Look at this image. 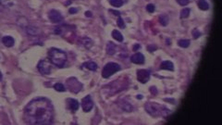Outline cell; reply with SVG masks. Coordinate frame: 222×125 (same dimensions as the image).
Segmentation results:
<instances>
[{
    "label": "cell",
    "mask_w": 222,
    "mask_h": 125,
    "mask_svg": "<svg viewBox=\"0 0 222 125\" xmlns=\"http://www.w3.org/2000/svg\"><path fill=\"white\" fill-rule=\"evenodd\" d=\"M24 118L29 124H51L54 118L51 102L44 97L32 100L25 108Z\"/></svg>",
    "instance_id": "6da1fadb"
},
{
    "label": "cell",
    "mask_w": 222,
    "mask_h": 125,
    "mask_svg": "<svg viewBox=\"0 0 222 125\" xmlns=\"http://www.w3.org/2000/svg\"><path fill=\"white\" fill-rule=\"evenodd\" d=\"M48 57L52 64L58 68H62L67 61V55L64 51L58 48H51L48 51Z\"/></svg>",
    "instance_id": "7a4b0ae2"
},
{
    "label": "cell",
    "mask_w": 222,
    "mask_h": 125,
    "mask_svg": "<svg viewBox=\"0 0 222 125\" xmlns=\"http://www.w3.org/2000/svg\"><path fill=\"white\" fill-rule=\"evenodd\" d=\"M119 70H120V66L119 64L114 63V62H109V63L105 65V67L103 68L102 76L106 79L109 78L111 75L119 72Z\"/></svg>",
    "instance_id": "3957f363"
},
{
    "label": "cell",
    "mask_w": 222,
    "mask_h": 125,
    "mask_svg": "<svg viewBox=\"0 0 222 125\" xmlns=\"http://www.w3.org/2000/svg\"><path fill=\"white\" fill-rule=\"evenodd\" d=\"M145 109L153 117H158L161 114H163V109H164V107L159 106L157 103H146Z\"/></svg>",
    "instance_id": "277c9868"
},
{
    "label": "cell",
    "mask_w": 222,
    "mask_h": 125,
    "mask_svg": "<svg viewBox=\"0 0 222 125\" xmlns=\"http://www.w3.org/2000/svg\"><path fill=\"white\" fill-rule=\"evenodd\" d=\"M37 68H38L39 72L44 75L49 74L51 72V63L48 60H41L38 63Z\"/></svg>",
    "instance_id": "5b68a950"
},
{
    "label": "cell",
    "mask_w": 222,
    "mask_h": 125,
    "mask_svg": "<svg viewBox=\"0 0 222 125\" xmlns=\"http://www.w3.org/2000/svg\"><path fill=\"white\" fill-rule=\"evenodd\" d=\"M94 107V102L92 100L90 95H86L84 98L82 100V107L84 112H89Z\"/></svg>",
    "instance_id": "8992f818"
},
{
    "label": "cell",
    "mask_w": 222,
    "mask_h": 125,
    "mask_svg": "<svg viewBox=\"0 0 222 125\" xmlns=\"http://www.w3.org/2000/svg\"><path fill=\"white\" fill-rule=\"evenodd\" d=\"M48 17H49V20H51L53 23H59L63 20V17H62V15L56 9L50 10L48 13Z\"/></svg>",
    "instance_id": "52a82bcc"
},
{
    "label": "cell",
    "mask_w": 222,
    "mask_h": 125,
    "mask_svg": "<svg viewBox=\"0 0 222 125\" xmlns=\"http://www.w3.org/2000/svg\"><path fill=\"white\" fill-rule=\"evenodd\" d=\"M150 72L147 70H139L137 72V79L142 83H145L150 79Z\"/></svg>",
    "instance_id": "ba28073f"
},
{
    "label": "cell",
    "mask_w": 222,
    "mask_h": 125,
    "mask_svg": "<svg viewBox=\"0 0 222 125\" xmlns=\"http://www.w3.org/2000/svg\"><path fill=\"white\" fill-rule=\"evenodd\" d=\"M67 107H68L69 109H70L72 112L78 110L79 108V102L76 99L73 98H68L67 99Z\"/></svg>",
    "instance_id": "9c48e42d"
},
{
    "label": "cell",
    "mask_w": 222,
    "mask_h": 125,
    "mask_svg": "<svg viewBox=\"0 0 222 125\" xmlns=\"http://www.w3.org/2000/svg\"><path fill=\"white\" fill-rule=\"evenodd\" d=\"M131 60L134 64H143L144 62V56L142 53H136L131 57Z\"/></svg>",
    "instance_id": "30bf717a"
},
{
    "label": "cell",
    "mask_w": 222,
    "mask_h": 125,
    "mask_svg": "<svg viewBox=\"0 0 222 125\" xmlns=\"http://www.w3.org/2000/svg\"><path fill=\"white\" fill-rule=\"evenodd\" d=\"M2 43L6 45L7 47H13V45L15 43V40L13 37L11 36H4L2 38Z\"/></svg>",
    "instance_id": "8fae6325"
},
{
    "label": "cell",
    "mask_w": 222,
    "mask_h": 125,
    "mask_svg": "<svg viewBox=\"0 0 222 125\" xmlns=\"http://www.w3.org/2000/svg\"><path fill=\"white\" fill-rule=\"evenodd\" d=\"M82 68H85L87 70L94 72V70H97V64L94 61H88V62H85V63L82 64Z\"/></svg>",
    "instance_id": "7c38bea8"
},
{
    "label": "cell",
    "mask_w": 222,
    "mask_h": 125,
    "mask_svg": "<svg viewBox=\"0 0 222 125\" xmlns=\"http://www.w3.org/2000/svg\"><path fill=\"white\" fill-rule=\"evenodd\" d=\"M160 68L162 70H174V65L171 61H163L161 65H160Z\"/></svg>",
    "instance_id": "4fadbf2b"
},
{
    "label": "cell",
    "mask_w": 222,
    "mask_h": 125,
    "mask_svg": "<svg viewBox=\"0 0 222 125\" xmlns=\"http://www.w3.org/2000/svg\"><path fill=\"white\" fill-rule=\"evenodd\" d=\"M116 49H117V47L116 45L114 43H112V42H109V43L107 44V52L108 55H114L115 52H116Z\"/></svg>",
    "instance_id": "5bb4252c"
},
{
    "label": "cell",
    "mask_w": 222,
    "mask_h": 125,
    "mask_svg": "<svg viewBox=\"0 0 222 125\" xmlns=\"http://www.w3.org/2000/svg\"><path fill=\"white\" fill-rule=\"evenodd\" d=\"M82 41V44L83 47H85L86 48H90L92 47V45H93V41H92L90 38H88V37H83V38L81 39Z\"/></svg>",
    "instance_id": "9a60e30c"
},
{
    "label": "cell",
    "mask_w": 222,
    "mask_h": 125,
    "mask_svg": "<svg viewBox=\"0 0 222 125\" xmlns=\"http://www.w3.org/2000/svg\"><path fill=\"white\" fill-rule=\"evenodd\" d=\"M112 36L115 40L119 41V42H122L123 41V35L121 34L120 32H119L118 30H114L112 32Z\"/></svg>",
    "instance_id": "2e32d148"
},
{
    "label": "cell",
    "mask_w": 222,
    "mask_h": 125,
    "mask_svg": "<svg viewBox=\"0 0 222 125\" xmlns=\"http://www.w3.org/2000/svg\"><path fill=\"white\" fill-rule=\"evenodd\" d=\"M198 7L202 10H207L209 8V5L206 0H198Z\"/></svg>",
    "instance_id": "e0dca14e"
},
{
    "label": "cell",
    "mask_w": 222,
    "mask_h": 125,
    "mask_svg": "<svg viewBox=\"0 0 222 125\" xmlns=\"http://www.w3.org/2000/svg\"><path fill=\"white\" fill-rule=\"evenodd\" d=\"M26 32L28 34H30V35H36L39 31H38V29L34 26H28L26 28Z\"/></svg>",
    "instance_id": "ac0fdd59"
},
{
    "label": "cell",
    "mask_w": 222,
    "mask_h": 125,
    "mask_svg": "<svg viewBox=\"0 0 222 125\" xmlns=\"http://www.w3.org/2000/svg\"><path fill=\"white\" fill-rule=\"evenodd\" d=\"M179 45L181 47H183V48H185V47H188L190 45V41L189 40H187V39H182V40H179Z\"/></svg>",
    "instance_id": "d6986e66"
},
{
    "label": "cell",
    "mask_w": 222,
    "mask_h": 125,
    "mask_svg": "<svg viewBox=\"0 0 222 125\" xmlns=\"http://www.w3.org/2000/svg\"><path fill=\"white\" fill-rule=\"evenodd\" d=\"M120 107H121V108H122L123 110H125V111H128V112H131L132 110V105L131 104H129V103H123V104H120Z\"/></svg>",
    "instance_id": "ffe728a7"
},
{
    "label": "cell",
    "mask_w": 222,
    "mask_h": 125,
    "mask_svg": "<svg viewBox=\"0 0 222 125\" xmlns=\"http://www.w3.org/2000/svg\"><path fill=\"white\" fill-rule=\"evenodd\" d=\"M159 22H160V23L163 25V26H166V25H167V23H169V17H167V15L160 16V18H159Z\"/></svg>",
    "instance_id": "44dd1931"
},
{
    "label": "cell",
    "mask_w": 222,
    "mask_h": 125,
    "mask_svg": "<svg viewBox=\"0 0 222 125\" xmlns=\"http://www.w3.org/2000/svg\"><path fill=\"white\" fill-rule=\"evenodd\" d=\"M190 12H191V10H190V8H183V9L182 10V12H181V18L182 19H185V18H188L189 17V15H190Z\"/></svg>",
    "instance_id": "7402d4cb"
},
{
    "label": "cell",
    "mask_w": 222,
    "mask_h": 125,
    "mask_svg": "<svg viewBox=\"0 0 222 125\" xmlns=\"http://www.w3.org/2000/svg\"><path fill=\"white\" fill-rule=\"evenodd\" d=\"M109 3L113 7H121L123 5V1L122 0H109Z\"/></svg>",
    "instance_id": "603a6c76"
},
{
    "label": "cell",
    "mask_w": 222,
    "mask_h": 125,
    "mask_svg": "<svg viewBox=\"0 0 222 125\" xmlns=\"http://www.w3.org/2000/svg\"><path fill=\"white\" fill-rule=\"evenodd\" d=\"M54 89H56L58 92H64L65 91V87H64L63 84H62V83L57 82V83H56L55 85H54Z\"/></svg>",
    "instance_id": "cb8c5ba5"
},
{
    "label": "cell",
    "mask_w": 222,
    "mask_h": 125,
    "mask_svg": "<svg viewBox=\"0 0 222 125\" xmlns=\"http://www.w3.org/2000/svg\"><path fill=\"white\" fill-rule=\"evenodd\" d=\"M0 3L4 6L10 7L13 5V0H0Z\"/></svg>",
    "instance_id": "d4e9b609"
},
{
    "label": "cell",
    "mask_w": 222,
    "mask_h": 125,
    "mask_svg": "<svg viewBox=\"0 0 222 125\" xmlns=\"http://www.w3.org/2000/svg\"><path fill=\"white\" fill-rule=\"evenodd\" d=\"M117 24H118V26L119 28H125V23H124V20L121 19V17H119L118 20H117Z\"/></svg>",
    "instance_id": "484cf974"
},
{
    "label": "cell",
    "mask_w": 222,
    "mask_h": 125,
    "mask_svg": "<svg viewBox=\"0 0 222 125\" xmlns=\"http://www.w3.org/2000/svg\"><path fill=\"white\" fill-rule=\"evenodd\" d=\"M192 36H194V39H197L198 37L201 36V32L197 30V29H194V30H192Z\"/></svg>",
    "instance_id": "4316f807"
},
{
    "label": "cell",
    "mask_w": 222,
    "mask_h": 125,
    "mask_svg": "<svg viewBox=\"0 0 222 125\" xmlns=\"http://www.w3.org/2000/svg\"><path fill=\"white\" fill-rule=\"evenodd\" d=\"M155 9H156V7H155V6L153 5V4H149V5L146 6V10H147L148 12H150V13H153V12L155 11Z\"/></svg>",
    "instance_id": "83f0119b"
},
{
    "label": "cell",
    "mask_w": 222,
    "mask_h": 125,
    "mask_svg": "<svg viewBox=\"0 0 222 125\" xmlns=\"http://www.w3.org/2000/svg\"><path fill=\"white\" fill-rule=\"evenodd\" d=\"M177 2H178L181 6H186L187 4L189 3V0H177Z\"/></svg>",
    "instance_id": "f1b7e54d"
},
{
    "label": "cell",
    "mask_w": 222,
    "mask_h": 125,
    "mask_svg": "<svg viewBox=\"0 0 222 125\" xmlns=\"http://www.w3.org/2000/svg\"><path fill=\"white\" fill-rule=\"evenodd\" d=\"M157 47V45H148L147 47V49H148V51H150V52H153V51H155Z\"/></svg>",
    "instance_id": "f546056e"
},
{
    "label": "cell",
    "mask_w": 222,
    "mask_h": 125,
    "mask_svg": "<svg viewBox=\"0 0 222 125\" xmlns=\"http://www.w3.org/2000/svg\"><path fill=\"white\" fill-rule=\"evenodd\" d=\"M69 11H70V13H77L78 9L77 8H74V7H70Z\"/></svg>",
    "instance_id": "4dcf8cb0"
},
{
    "label": "cell",
    "mask_w": 222,
    "mask_h": 125,
    "mask_svg": "<svg viewBox=\"0 0 222 125\" xmlns=\"http://www.w3.org/2000/svg\"><path fill=\"white\" fill-rule=\"evenodd\" d=\"M139 48H141V45L136 44V45H134V47H133V50H134V51H137V50L139 49Z\"/></svg>",
    "instance_id": "1f68e13d"
},
{
    "label": "cell",
    "mask_w": 222,
    "mask_h": 125,
    "mask_svg": "<svg viewBox=\"0 0 222 125\" xmlns=\"http://www.w3.org/2000/svg\"><path fill=\"white\" fill-rule=\"evenodd\" d=\"M110 12L111 13H113V14H115L116 16H119V15H120V13L119 11H115V10H110Z\"/></svg>",
    "instance_id": "d6a6232c"
},
{
    "label": "cell",
    "mask_w": 222,
    "mask_h": 125,
    "mask_svg": "<svg viewBox=\"0 0 222 125\" xmlns=\"http://www.w3.org/2000/svg\"><path fill=\"white\" fill-rule=\"evenodd\" d=\"M85 15H86V17H92V12L86 11V12H85Z\"/></svg>",
    "instance_id": "836d02e7"
},
{
    "label": "cell",
    "mask_w": 222,
    "mask_h": 125,
    "mask_svg": "<svg viewBox=\"0 0 222 125\" xmlns=\"http://www.w3.org/2000/svg\"><path fill=\"white\" fill-rule=\"evenodd\" d=\"M137 98H138V99H142V98H143V95H137Z\"/></svg>",
    "instance_id": "e575fe53"
},
{
    "label": "cell",
    "mask_w": 222,
    "mask_h": 125,
    "mask_svg": "<svg viewBox=\"0 0 222 125\" xmlns=\"http://www.w3.org/2000/svg\"><path fill=\"white\" fill-rule=\"evenodd\" d=\"M2 77H3V75H2V72H0V81H1V80H2Z\"/></svg>",
    "instance_id": "d590c367"
}]
</instances>
